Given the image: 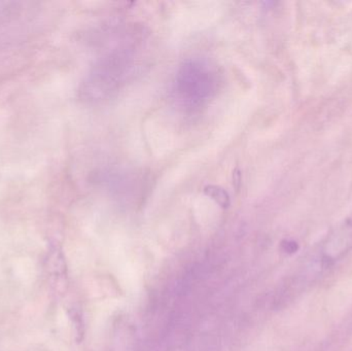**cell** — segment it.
Masks as SVG:
<instances>
[{
    "instance_id": "7a4b0ae2",
    "label": "cell",
    "mask_w": 352,
    "mask_h": 351,
    "mask_svg": "<svg viewBox=\"0 0 352 351\" xmlns=\"http://www.w3.org/2000/svg\"><path fill=\"white\" fill-rule=\"evenodd\" d=\"M205 193L214 198L221 205H227V202L229 201V196H228L227 192L223 191L221 188L210 185V187L205 188Z\"/></svg>"
},
{
    "instance_id": "6da1fadb",
    "label": "cell",
    "mask_w": 352,
    "mask_h": 351,
    "mask_svg": "<svg viewBox=\"0 0 352 351\" xmlns=\"http://www.w3.org/2000/svg\"><path fill=\"white\" fill-rule=\"evenodd\" d=\"M328 251L332 253H344L352 249V216H349L329 238Z\"/></svg>"
}]
</instances>
